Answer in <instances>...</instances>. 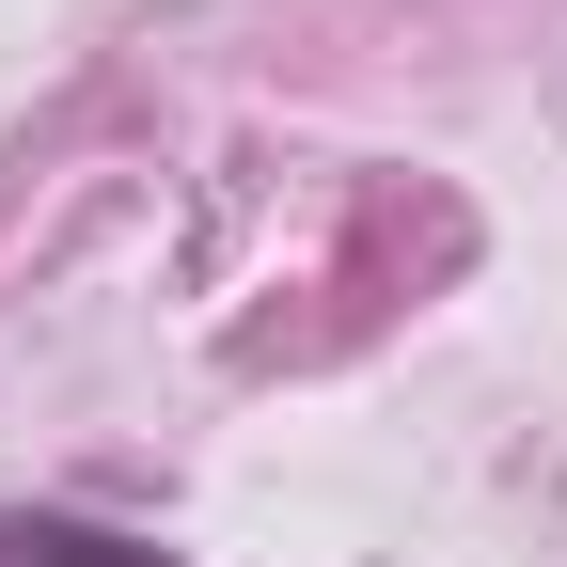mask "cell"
Segmentation results:
<instances>
[{"label": "cell", "instance_id": "cell-1", "mask_svg": "<svg viewBox=\"0 0 567 567\" xmlns=\"http://www.w3.org/2000/svg\"><path fill=\"white\" fill-rule=\"evenodd\" d=\"M0 567H189V551H142V536H95V520H0Z\"/></svg>", "mask_w": 567, "mask_h": 567}]
</instances>
